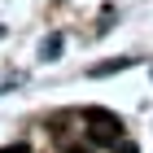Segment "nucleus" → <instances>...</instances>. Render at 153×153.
I'll use <instances>...</instances> for the list:
<instances>
[{
    "label": "nucleus",
    "mask_w": 153,
    "mask_h": 153,
    "mask_svg": "<svg viewBox=\"0 0 153 153\" xmlns=\"http://www.w3.org/2000/svg\"><path fill=\"white\" fill-rule=\"evenodd\" d=\"M83 123H88V140L92 144H118L123 140V123L109 109H83Z\"/></svg>",
    "instance_id": "1"
},
{
    "label": "nucleus",
    "mask_w": 153,
    "mask_h": 153,
    "mask_svg": "<svg viewBox=\"0 0 153 153\" xmlns=\"http://www.w3.org/2000/svg\"><path fill=\"white\" fill-rule=\"evenodd\" d=\"M114 153H136V144H131V140H118V144H114Z\"/></svg>",
    "instance_id": "2"
},
{
    "label": "nucleus",
    "mask_w": 153,
    "mask_h": 153,
    "mask_svg": "<svg viewBox=\"0 0 153 153\" xmlns=\"http://www.w3.org/2000/svg\"><path fill=\"white\" fill-rule=\"evenodd\" d=\"M66 153H92L88 144H66Z\"/></svg>",
    "instance_id": "3"
},
{
    "label": "nucleus",
    "mask_w": 153,
    "mask_h": 153,
    "mask_svg": "<svg viewBox=\"0 0 153 153\" xmlns=\"http://www.w3.org/2000/svg\"><path fill=\"white\" fill-rule=\"evenodd\" d=\"M0 153H31L26 144H9V149H0Z\"/></svg>",
    "instance_id": "4"
}]
</instances>
